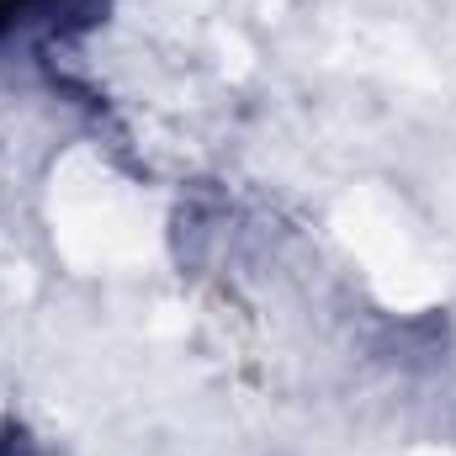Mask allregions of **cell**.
Listing matches in <instances>:
<instances>
[{
    "label": "cell",
    "instance_id": "obj_1",
    "mask_svg": "<svg viewBox=\"0 0 456 456\" xmlns=\"http://www.w3.org/2000/svg\"><path fill=\"white\" fill-rule=\"evenodd\" d=\"M43 5H53V0H0V37H5L16 21H27L32 11H43ZM59 5L75 11V16H86V21L96 16V0H59Z\"/></svg>",
    "mask_w": 456,
    "mask_h": 456
}]
</instances>
